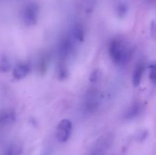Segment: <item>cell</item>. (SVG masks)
I'll return each instance as SVG.
<instances>
[{"instance_id": "cell-1", "label": "cell", "mask_w": 156, "mask_h": 155, "mask_svg": "<svg viewBox=\"0 0 156 155\" xmlns=\"http://www.w3.org/2000/svg\"><path fill=\"white\" fill-rule=\"evenodd\" d=\"M109 54L115 63L124 64L129 60L132 53L130 49L127 48L123 41L119 39H114L110 43Z\"/></svg>"}, {"instance_id": "cell-2", "label": "cell", "mask_w": 156, "mask_h": 155, "mask_svg": "<svg viewBox=\"0 0 156 155\" xmlns=\"http://www.w3.org/2000/svg\"><path fill=\"white\" fill-rule=\"evenodd\" d=\"M39 9L35 3H30L24 9L22 12V21L25 25L32 26L38 20Z\"/></svg>"}, {"instance_id": "cell-3", "label": "cell", "mask_w": 156, "mask_h": 155, "mask_svg": "<svg viewBox=\"0 0 156 155\" xmlns=\"http://www.w3.org/2000/svg\"><path fill=\"white\" fill-rule=\"evenodd\" d=\"M73 130V124L71 121L67 119L61 120L56 128V136L59 142H66L69 140Z\"/></svg>"}, {"instance_id": "cell-4", "label": "cell", "mask_w": 156, "mask_h": 155, "mask_svg": "<svg viewBox=\"0 0 156 155\" xmlns=\"http://www.w3.org/2000/svg\"><path fill=\"white\" fill-rule=\"evenodd\" d=\"M74 41L73 38L69 36L64 37L59 43V48H58L60 58L64 59L71 56L74 51Z\"/></svg>"}, {"instance_id": "cell-5", "label": "cell", "mask_w": 156, "mask_h": 155, "mask_svg": "<svg viewBox=\"0 0 156 155\" xmlns=\"http://www.w3.org/2000/svg\"><path fill=\"white\" fill-rule=\"evenodd\" d=\"M99 96L95 89L88 91L85 97V109L88 112H92L98 107Z\"/></svg>"}, {"instance_id": "cell-6", "label": "cell", "mask_w": 156, "mask_h": 155, "mask_svg": "<svg viewBox=\"0 0 156 155\" xmlns=\"http://www.w3.org/2000/svg\"><path fill=\"white\" fill-rule=\"evenodd\" d=\"M15 121V114L11 109H5L0 112V125L9 126Z\"/></svg>"}, {"instance_id": "cell-7", "label": "cell", "mask_w": 156, "mask_h": 155, "mask_svg": "<svg viewBox=\"0 0 156 155\" xmlns=\"http://www.w3.org/2000/svg\"><path fill=\"white\" fill-rule=\"evenodd\" d=\"M29 71H30V68H29L27 64H18L14 68L13 71H12V74H13V77L15 79L19 80V79L24 78V77H26L29 73Z\"/></svg>"}, {"instance_id": "cell-8", "label": "cell", "mask_w": 156, "mask_h": 155, "mask_svg": "<svg viewBox=\"0 0 156 155\" xmlns=\"http://www.w3.org/2000/svg\"><path fill=\"white\" fill-rule=\"evenodd\" d=\"M145 71V67L143 64H139L136 67L134 70L133 74V84L135 87L139 86L141 83V81L143 79V74Z\"/></svg>"}, {"instance_id": "cell-9", "label": "cell", "mask_w": 156, "mask_h": 155, "mask_svg": "<svg viewBox=\"0 0 156 155\" xmlns=\"http://www.w3.org/2000/svg\"><path fill=\"white\" fill-rule=\"evenodd\" d=\"M141 109L142 108L140 104H138V103L133 104L126 112V113H125V118L128 119H130L137 116L140 113V112H141Z\"/></svg>"}, {"instance_id": "cell-10", "label": "cell", "mask_w": 156, "mask_h": 155, "mask_svg": "<svg viewBox=\"0 0 156 155\" xmlns=\"http://www.w3.org/2000/svg\"><path fill=\"white\" fill-rule=\"evenodd\" d=\"M73 39L76 41L82 42L84 40V30L82 27L79 25L75 26L73 30Z\"/></svg>"}, {"instance_id": "cell-11", "label": "cell", "mask_w": 156, "mask_h": 155, "mask_svg": "<svg viewBox=\"0 0 156 155\" xmlns=\"http://www.w3.org/2000/svg\"><path fill=\"white\" fill-rule=\"evenodd\" d=\"M11 68L10 61L6 56H2L0 57V71L8 72Z\"/></svg>"}, {"instance_id": "cell-12", "label": "cell", "mask_w": 156, "mask_h": 155, "mask_svg": "<svg viewBox=\"0 0 156 155\" xmlns=\"http://www.w3.org/2000/svg\"><path fill=\"white\" fill-rule=\"evenodd\" d=\"M155 66L154 65H152V66L150 67V71H149V78L152 80V81L153 83L155 82L156 79V73H155Z\"/></svg>"}, {"instance_id": "cell-13", "label": "cell", "mask_w": 156, "mask_h": 155, "mask_svg": "<svg viewBox=\"0 0 156 155\" xmlns=\"http://www.w3.org/2000/svg\"><path fill=\"white\" fill-rule=\"evenodd\" d=\"M98 71H94V72L91 74V78H90V79H91V81H92V82L96 81L98 79Z\"/></svg>"}, {"instance_id": "cell-14", "label": "cell", "mask_w": 156, "mask_h": 155, "mask_svg": "<svg viewBox=\"0 0 156 155\" xmlns=\"http://www.w3.org/2000/svg\"><path fill=\"white\" fill-rule=\"evenodd\" d=\"M5 155H15V150L13 147H10V148L5 152Z\"/></svg>"}]
</instances>
